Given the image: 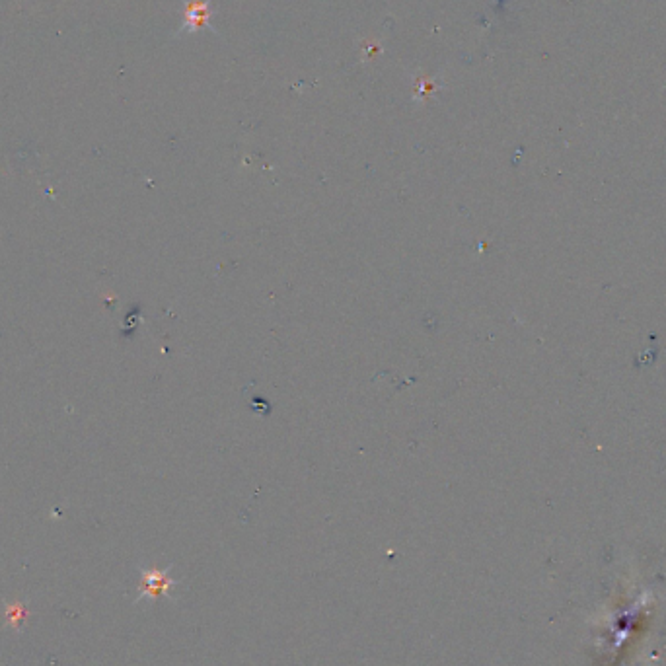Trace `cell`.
I'll return each instance as SVG.
<instances>
[{
	"mask_svg": "<svg viewBox=\"0 0 666 666\" xmlns=\"http://www.w3.org/2000/svg\"><path fill=\"white\" fill-rule=\"evenodd\" d=\"M170 569H172V565L166 567V569H156V567L141 569V587H139V596H137L135 602L152 600V598H158V596H166V598L172 600L170 591L174 587H178L180 581L170 577Z\"/></svg>",
	"mask_w": 666,
	"mask_h": 666,
	"instance_id": "1",
	"label": "cell"
}]
</instances>
